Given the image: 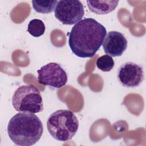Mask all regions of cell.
<instances>
[{
    "mask_svg": "<svg viewBox=\"0 0 146 146\" xmlns=\"http://www.w3.org/2000/svg\"><path fill=\"white\" fill-rule=\"evenodd\" d=\"M105 27L95 19H82L72 28L68 45L72 52L80 58H91L102 46L106 35Z\"/></svg>",
    "mask_w": 146,
    "mask_h": 146,
    "instance_id": "cell-1",
    "label": "cell"
},
{
    "mask_svg": "<svg viewBox=\"0 0 146 146\" xmlns=\"http://www.w3.org/2000/svg\"><path fill=\"white\" fill-rule=\"evenodd\" d=\"M7 131L9 138L15 144L30 146L40 140L43 127L36 115L31 112H21L10 119Z\"/></svg>",
    "mask_w": 146,
    "mask_h": 146,
    "instance_id": "cell-2",
    "label": "cell"
},
{
    "mask_svg": "<svg viewBox=\"0 0 146 146\" xmlns=\"http://www.w3.org/2000/svg\"><path fill=\"white\" fill-rule=\"evenodd\" d=\"M47 128L50 135L59 141L71 140L79 128V121L75 115L68 110H59L52 113L47 121Z\"/></svg>",
    "mask_w": 146,
    "mask_h": 146,
    "instance_id": "cell-3",
    "label": "cell"
},
{
    "mask_svg": "<svg viewBox=\"0 0 146 146\" xmlns=\"http://www.w3.org/2000/svg\"><path fill=\"white\" fill-rule=\"evenodd\" d=\"M12 104L18 112L39 113L43 110L42 98L40 91L32 84L19 87L12 98Z\"/></svg>",
    "mask_w": 146,
    "mask_h": 146,
    "instance_id": "cell-4",
    "label": "cell"
},
{
    "mask_svg": "<svg viewBox=\"0 0 146 146\" xmlns=\"http://www.w3.org/2000/svg\"><path fill=\"white\" fill-rule=\"evenodd\" d=\"M55 18L64 25L76 24L84 15L82 3L78 0H62L58 1L54 10Z\"/></svg>",
    "mask_w": 146,
    "mask_h": 146,
    "instance_id": "cell-5",
    "label": "cell"
},
{
    "mask_svg": "<svg viewBox=\"0 0 146 146\" xmlns=\"http://www.w3.org/2000/svg\"><path fill=\"white\" fill-rule=\"evenodd\" d=\"M38 81L40 84L59 88L67 82L65 70L57 63L51 62L42 66L37 71Z\"/></svg>",
    "mask_w": 146,
    "mask_h": 146,
    "instance_id": "cell-6",
    "label": "cell"
},
{
    "mask_svg": "<svg viewBox=\"0 0 146 146\" xmlns=\"http://www.w3.org/2000/svg\"><path fill=\"white\" fill-rule=\"evenodd\" d=\"M117 78L121 84L132 88L139 86L144 80L143 67L132 62L123 64L118 70Z\"/></svg>",
    "mask_w": 146,
    "mask_h": 146,
    "instance_id": "cell-7",
    "label": "cell"
},
{
    "mask_svg": "<svg viewBox=\"0 0 146 146\" xmlns=\"http://www.w3.org/2000/svg\"><path fill=\"white\" fill-rule=\"evenodd\" d=\"M127 47V40L123 34L117 31H111L106 35L103 48L105 53L111 56H120Z\"/></svg>",
    "mask_w": 146,
    "mask_h": 146,
    "instance_id": "cell-8",
    "label": "cell"
},
{
    "mask_svg": "<svg viewBox=\"0 0 146 146\" xmlns=\"http://www.w3.org/2000/svg\"><path fill=\"white\" fill-rule=\"evenodd\" d=\"M89 10L96 14H106L113 11L117 7L118 1H86Z\"/></svg>",
    "mask_w": 146,
    "mask_h": 146,
    "instance_id": "cell-9",
    "label": "cell"
},
{
    "mask_svg": "<svg viewBox=\"0 0 146 146\" xmlns=\"http://www.w3.org/2000/svg\"><path fill=\"white\" fill-rule=\"evenodd\" d=\"M33 9L37 13L48 14L54 11L58 1H32Z\"/></svg>",
    "mask_w": 146,
    "mask_h": 146,
    "instance_id": "cell-10",
    "label": "cell"
},
{
    "mask_svg": "<svg viewBox=\"0 0 146 146\" xmlns=\"http://www.w3.org/2000/svg\"><path fill=\"white\" fill-rule=\"evenodd\" d=\"M45 25L43 22L38 19L31 20L27 26L28 33L34 37H39L45 32Z\"/></svg>",
    "mask_w": 146,
    "mask_h": 146,
    "instance_id": "cell-11",
    "label": "cell"
},
{
    "mask_svg": "<svg viewBox=\"0 0 146 146\" xmlns=\"http://www.w3.org/2000/svg\"><path fill=\"white\" fill-rule=\"evenodd\" d=\"M115 62L112 58L108 55H104L98 58L97 67L103 72L110 71L114 67Z\"/></svg>",
    "mask_w": 146,
    "mask_h": 146,
    "instance_id": "cell-12",
    "label": "cell"
}]
</instances>
